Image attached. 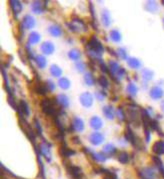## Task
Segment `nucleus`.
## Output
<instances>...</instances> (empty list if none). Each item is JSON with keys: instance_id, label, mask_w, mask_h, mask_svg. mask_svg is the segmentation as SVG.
<instances>
[{"instance_id": "1", "label": "nucleus", "mask_w": 164, "mask_h": 179, "mask_svg": "<svg viewBox=\"0 0 164 179\" xmlns=\"http://www.w3.org/2000/svg\"><path fill=\"white\" fill-rule=\"evenodd\" d=\"M41 108L43 110V112L47 115H53L55 114V109H54L53 103L50 99H43L41 101Z\"/></svg>"}, {"instance_id": "2", "label": "nucleus", "mask_w": 164, "mask_h": 179, "mask_svg": "<svg viewBox=\"0 0 164 179\" xmlns=\"http://www.w3.org/2000/svg\"><path fill=\"white\" fill-rule=\"evenodd\" d=\"M67 171H68L73 179H82L83 173L81 171V169L77 167V166H74L72 164H69V166H66Z\"/></svg>"}, {"instance_id": "3", "label": "nucleus", "mask_w": 164, "mask_h": 179, "mask_svg": "<svg viewBox=\"0 0 164 179\" xmlns=\"http://www.w3.org/2000/svg\"><path fill=\"white\" fill-rule=\"evenodd\" d=\"M68 25L70 26L71 30H73V31H75V32L81 31V30H80L81 28L83 29V31L86 30V26L84 25V23L82 22V21L79 20V19H77V20H72V21H71V23L68 24Z\"/></svg>"}, {"instance_id": "4", "label": "nucleus", "mask_w": 164, "mask_h": 179, "mask_svg": "<svg viewBox=\"0 0 164 179\" xmlns=\"http://www.w3.org/2000/svg\"><path fill=\"white\" fill-rule=\"evenodd\" d=\"M41 50L44 54H51L54 51V46L51 42H44L41 46Z\"/></svg>"}, {"instance_id": "5", "label": "nucleus", "mask_w": 164, "mask_h": 179, "mask_svg": "<svg viewBox=\"0 0 164 179\" xmlns=\"http://www.w3.org/2000/svg\"><path fill=\"white\" fill-rule=\"evenodd\" d=\"M90 141H91L92 144L98 145V144H100V143L103 141V136H102V134H100V133H98V132H96V133L91 134V136H90Z\"/></svg>"}, {"instance_id": "6", "label": "nucleus", "mask_w": 164, "mask_h": 179, "mask_svg": "<svg viewBox=\"0 0 164 179\" xmlns=\"http://www.w3.org/2000/svg\"><path fill=\"white\" fill-rule=\"evenodd\" d=\"M80 100H81V103L84 106H90L92 104V97L89 93H84L80 96Z\"/></svg>"}, {"instance_id": "7", "label": "nucleus", "mask_w": 164, "mask_h": 179, "mask_svg": "<svg viewBox=\"0 0 164 179\" xmlns=\"http://www.w3.org/2000/svg\"><path fill=\"white\" fill-rule=\"evenodd\" d=\"M153 151L156 154H163L164 153V141H157L153 145Z\"/></svg>"}, {"instance_id": "8", "label": "nucleus", "mask_w": 164, "mask_h": 179, "mask_svg": "<svg viewBox=\"0 0 164 179\" xmlns=\"http://www.w3.org/2000/svg\"><path fill=\"white\" fill-rule=\"evenodd\" d=\"M60 154H61V156L65 157V158H68L70 155L75 154V151L71 150V149H68V148H67V147L64 145V146H61V147H60Z\"/></svg>"}, {"instance_id": "9", "label": "nucleus", "mask_w": 164, "mask_h": 179, "mask_svg": "<svg viewBox=\"0 0 164 179\" xmlns=\"http://www.w3.org/2000/svg\"><path fill=\"white\" fill-rule=\"evenodd\" d=\"M23 24H24L28 29H29V28H32L33 26H34V19H33L32 17L29 16V15L25 16V18H24V20H23Z\"/></svg>"}, {"instance_id": "10", "label": "nucleus", "mask_w": 164, "mask_h": 179, "mask_svg": "<svg viewBox=\"0 0 164 179\" xmlns=\"http://www.w3.org/2000/svg\"><path fill=\"white\" fill-rule=\"evenodd\" d=\"M90 124H91L92 127H93V128L98 129V128H100V127H101L102 121L100 120L98 117H93V118H92L91 120H90Z\"/></svg>"}, {"instance_id": "11", "label": "nucleus", "mask_w": 164, "mask_h": 179, "mask_svg": "<svg viewBox=\"0 0 164 179\" xmlns=\"http://www.w3.org/2000/svg\"><path fill=\"white\" fill-rule=\"evenodd\" d=\"M72 126H73V128L76 130H79V131L83 130V122L81 121V119H79V118H74Z\"/></svg>"}, {"instance_id": "12", "label": "nucleus", "mask_w": 164, "mask_h": 179, "mask_svg": "<svg viewBox=\"0 0 164 179\" xmlns=\"http://www.w3.org/2000/svg\"><path fill=\"white\" fill-rule=\"evenodd\" d=\"M162 96V90L159 87H154L151 90V97L155 98V99H158Z\"/></svg>"}, {"instance_id": "13", "label": "nucleus", "mask_w": 164, "mask_h": 179, "mask_svg": "<svg viewBox=\"0 0 164 179\" xmlns=\"http://www.w3.org/2000/svg\"><path fill=\"white\" fill-rule=\"evenodd\" d=\"M142 175H143L144 179H153L155 177L154 172L151 169H149V168L144 169L143 170V174H142Z\"/></svg>"}, {"instance_id": "14", "label": "nucleus", "mask_w": 164, "mask_h": 179, "mask_svg": "<svg viewBox=\"0 0 164 179\" xmlns=\"http://www.w3.org/2000/svg\"><path fill=\"white\" fill-rule=\"evenodd\" d=\"M56 101H58V103L61 104L63 107H66V106H68V99H67V97L65 95H59L57 97Z\"/></svg>"}, {"instance_id": "15", "label": "nucleus", "mask_w": 164, "mask_h": 179, "mask_svg": "<svg viewBox=\"0 0 164 179\" xmlns=\"http://www.w3.org/2000/svg\"><path fill=\"white\" fill-rule=\"evenodd\" d=\"M118 160H119V162H121L122 164L127 163V161H128V154L126 152H124V151L120 152L119 154H118Z\"/></svg>"}, {"instance_id": "16", "label": "nucleus", "mask_w": 164, "mask_h": 179, "mask_svg": "<svg viewBox=\"0 0 164 179\" xmlns=\"http://www.w3.org/2000/svg\"><path fill=\"white\" fill-rule=\"evenodd\" d=\"M50 72H51V74L53 76H55V77H59V76L61 75V69L58 66L56 65H52L51 66V69H50Z\"/></svg>"}, {"instance_id": "17", "label": "nucleus", "mask_w": 164, "mask_h": 179, "mask_svg": "<svg viewBox=\"0 0 164 179\" xmlns=\"http://www.w3.org/2000/svg\"><path fill=\"white\" fill-rule=\"evenodd\" d=\"M39 39H40V36L36 32H32L30 34V37H29V42H30L31 44H35L39 41Z\"/></svg>"}, {"instance_id": "18", "label": "nucleus", "mask_w": 164, "mask_h": 179, "mask_svg": "<svg viewBox=\"0 0 164 179\" xmlns=\"http://www.w3.org/2000/svg\"><path fill=\"white\" fill-rule=\"evenodd\" d=\"M20 108H21V110H22L23 115H26V116H28L29 115V107H28L26 102L23 101V100L21 101L20 102Z\"/></svg>"}, {"instance_id": "19", "label": "nucleus", "mask_w": 164, "mask_h": 179, "mask_svg": "<svg viewBox=\"0 0 164 179\" xmlns=\"http://www.w3.org/2000/svg\"><path fill=\"white\" fill-rule=\"evenodd\" d=\"M69 57L73 60H77V59L80 57V52L77 49H73L69 52Z\"/></svg>"}, {"instance_id": "20", "label": "nucleus", "mask_w": 164, "mask_h": 179, "mask_svg": "<svg viewBox=\"0 0 164 179\" xmlns=\"http://www.w3.org/2000/svg\"><path fill=\"white\" fill-rule=\"evenodd\" d=\"M49 31L53 36H59L61 34V30L58 26H51L49 28Z\"/></svg>"}, {"instance_id": "21", "label": "nucleus", "mask_w": 164, "mask_h": 179, "mask_svg": "<svg viewBox=\"0 0 164 179\" xmlns=\"http://www.w3.org/2000/svg\"><path fill=\"white\" fill-rule=\"evenodd\" d=\"M59 85H60V87L63 88V89H67V88H69V85H70V82H69V80L68 79H66V78H61L59 80Z\"/></svg>"}, {"instance_id": "22", "label": "nucleus", "mask_w": 164, "mask_h": 179, "mask_svg": "<svg viewBox=\"0 0 164 179\" xmlns=\"http://www.w3.org/2000/svg\"><path fill=\"white\" fill-rule=\"evenodd\" d=\"M128 64H129L130 67H132V68H138L140 66L139 61H138L137 59H135V58H129Z\"/></svg>"}, {"instance_id": "23", "label": "nucleus", "mask_w": 164, "mask_h": 179, "mask_svg": "<svg viewBox=\"0 0 164 179\" xmlns=\"http://www.w3.org/2000/svg\"><path fill=\"white\" fill-rule=\"evenodd\" d=\"M10 3L14 4V5H11V7L13 8V10L15 13H17V12H20L21 9H22V5L18 2V1H10Z\"/></svg>"}, {"instance_id": "24", "label": "nucleus", "mask_w": 164, "mask_h": 179, "mask_svg": "<svg viewBox=\"0 0 164 179\" xmlns=\"http://www.w3.org/2000/svg\"><path fill=\"white\" fill-rule=\"evenodd\" d=\"M116 151V149H115V147L114 146H112L111 144H108V145H106L104 147V152H106V153H108L109 155H112L113 153H114Z\"/></svg>"}, {"instance_id": "25", "label": "nucleus", "mask_w": 164, "mask_h": 179, "mask_svg": "<svg viewBox=\"0 0 164 179\" xmlns=\"http://www.w3.org/2000/svg\"><path fill=\"white\" fill-rule=\"evenodd\" d=\"M103 112H104L105 116H106L107 118H109V119H112V118H113L112 110L110 109V107H109V106H106V107L103 109Z\"/></svg>"}, {"instance_id": "26", "label": "nucleus", "mask_w": 164, "mask_h": 179, "mask_svg": "<svg viewBox=\"0 0 164 179\" xmlns=\"http://www.w3.org/2000/svg\"><path fill=\"white\" fill-rule=\"evenodd\" d=\"M37 60V64H38V66L40 68H44L45 65H46V61H45V58L43 56H38L36 58Z\"/></svg>"}, {"instance_id": "27", "label": "nucleus", "mask_w": 164, "mask_h": 179, "mask_svg": "<svg viewBox=\"0 0 164 179\" xmlns=\"http://www.w3.org/2000/svg\"><path fill=\"white\" fill-rule=\"evenodd\" d=\"M110 35H111V38H112V39L114 40V41H119V40H120V33L117 31V30L111 31Z\"/></svg>"}, {"instance_id": "28", "label": "nucleus", "mask_w": 164, "mask_h": 179, "mask_svg": "<svg viewBox=\"0 0 164 179\" xmlns=\"http://www.w3.org/2000/svg\"><path fill=\"white\" fill-rule=\"evenodd\" d=\"M98 81H99L100 85H102V86H104L105 88H107V87H108L109 83H108V81H107V79L105 78L104 76H100L99 79H98Z\"/></svg>"}, {"instance_id": "29", "label": "nucleus", "mask_w": 164, "mask_h": 179, "mask_svg": "<svg viewBox=\"0 0 164 179\" xmlns=\"http://www.w3.org/2000/svg\"><path fill=\"white\" fill-rule=\"evenodd\" d=\"M94 81H95V80H94L93 77H92V75H91L90 73L85 75V82H86L88 85H92V84L94 83Z\"/></svg>"}, {"instance_id": "30", "label": "nucleus", "mask_w": 164, "mask_h": 179, "mask_svg": "<svg viewBox=\"0 0 164 179\" xmlns=\"http://www.w3.org/2000/svg\"><path fill=\"white\" fill-rule=\"evenodd\" d=\"M127 90H128V92L130 93V94L134 95V94H136L137 89H136V87L134 86L133 84H129V85H128V87H127Z\"/></svg>"}, {"instance_id": "31", "label": "nucleus", "mask_w": 164, "mask_h": 179, "mask_svg": "<svg viewBox=\"0 0 164 179\" xmlns=\"http://www.w3.org/2000/svg\"><path fill=\"white\" fill-rule=\"evenodd\" d=\"M92 155L94 156V159H96L97 161H104L105 160V158H104V155H102L101 153L100 154H97V153H92Z\"/></svg>"}, {"instance_id": "32", "label": "nucleus", "mask_w": 164, "mask_h": 179, "mask_svg": "<svg viewBox=\"0 0 164 179\" xmlns=\"http://www.w3.org/2000/svg\"><path fill=\"white\" fill-rule=\"evenodd\" d=\"M110 68H111L112 72H116L118 69H120L118 64H117V63H115V62H110Z\"/></svg>"}, {"instance_id": "33", "label": "nucleus", "mask_w": 164, "mask_h": 179, "mask_svg": "<svg viewBox=\"0 0 164 179\" xmlns=\"http://www.w3.org/2000/svg\"><path fill=\"white\" fill-rule=\"evenodd\" d=\"M102 19H103V21H104V23H105V25H108L109 24V15L107 14V13H104L103 15H102Z\"/></svg>"}, {"instance_id": "34", "label": "nucleus", "mask_w": 164, "mask_h": 179, "mask_svg": "<svg viewBox=\"0 0 164 179\" xmlns=\"http://www.w3.org/2000/svg\"><path fill=\"white\" fill-rule=\"evenodd\" d=\"M47 87L50 89V90H54V88H55V86H54V84L51 82V81H50V80H49V81H47Z\"/></svg>"}, {"instance_id": "35", "label": "nucleus", "mask_w": 164, "mask_h": 179, "mask_svg": "<svg viewBox=\"0 0 164 179\" xmlns=\"http://www.w3.org/2000/svg\"><path fill=\"white\" fill-rule=\"evenodd\" d=\"M72 140L74 141V143H76V144H80V138H79L78 136H74V137L72 138Z\"/></svg>"}]
</instances>
